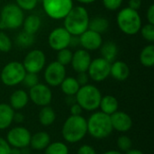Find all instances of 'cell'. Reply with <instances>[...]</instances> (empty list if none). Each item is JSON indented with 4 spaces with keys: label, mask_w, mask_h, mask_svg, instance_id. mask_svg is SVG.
<instances>
[{
    "label": "cell",
    "mask_w": 154,
    "mask_h": 154,
    "mask_svg": "<svg viewBox=\"0 0 154 154\" xmlns=\"http://www.w3.org/2000/svg\"><path fill=\"white\" fill-rule=\"evenodd\" d=\"M63 20V27L71 35L79 36L88 29L90 19L88 12L84 6L77 5L71 8Z\"/></svg>",
    "instance_id": "cell-1"
},
{
    "label": "cell",
    "mask_w": 154,
    "mask_h": 154,
    "mask_svg": "<svg viewBox=\"0 0 154 154\" xmlns=\"http://www.w3.org/2000/svg\"><path fill=\"white\" fill-rule=\"evenodd\" d=\"M61 134L67 143H79L88 134L87 119L82 116H70L64 122Z\"/></svg>",
    "instance_id": "cell-2"
},
{
    "label": "cell",
    "mask_w": 154,
    "mask_h": 154,
    "mask_svg": "<svg viewBox=\"0 0 154 154\" xmlns=\"http://www.w3.org/2000/svg\"><path fill=\"white\" fill-rule=\"evenodd\" d=\"M87 127L88 134L97 140L107 138L114 131L110 116L101 111L94 112L88 119H87Z\"/></svg>",
    "instance_id": "cell-3"
},
{
    "label": "cell",
    "mask_w": 154,
    "mask_h": 154,
    "mask_svg": "<svg viewBox=\"0 0 154 154\" xmlns=\"http://www.w3.org/2000/svg\"><path fill=\"white\" fill-rule=\"evenodd\" d=\"M116 23L120 31L126 35L137 34L142 27V18L138 11L128 6L118 12Z\"/></svg>",
    "instance_id": "cell-4"
},
{
    "label": "cell",
    "mask_w": 154,
    "mask_h": 154,
    "mask_svg": "<svg viewBox=\"0 0 154 154\" xmlns=\"http://www.w3.org/2000/svg\"><path fill=\"white\" fill-rule=\"evenodd\" d=\"M75 97L76 102L83 110L93 112L99 108L102 94L96 86L87 84L79 88Z\"/></svg>",
    "instance_id": "cell-5"
},
{
    "label": "cell",
    "mask_w": 154,
    "mask_h": 154,
    "mask_svg": "<svg viewBox=\"0 0 154 154\" xmlns=\"http://www.w3.org/2000/svg\"><path fill=\"white\" fill-rule=\"evenodd\" d=\"M23 11L16 4H7L0 13V29L15 30L23 25Z\"/></svg>",
    "instance_id": "cell-6"
},
{
    "label": "cell",
    "mask_w": 154,
    "mask_h": 154,
    "mask_svg": "<svg viewBox=\"0 0 154 154\" xmlns=\"http://www.w3.org/2000/svg\"><path fill=\"white\" fill-rule=\"evenodd\" d=\"M26 71L23 63L19 61H11L3 68L0 73V79L4 85L7 87H14L22 83Z\"/></svg>",
    "instance_id": "cell-7"
},
{
    "label": "cell",
    "mask_w": 154,
    "mask_h": 154,
    "mask_svg": "<svg viewBox=\"0 0 154 154\" xmlns=\"http://www.w3.org/2000/svg\"><path fill=\"white\" fill-rule=\"evenodd\" d=\"M46 14L53 20L64 19L74 6L73 0H42Z\"/></svg>",
    "instance_id": "cell-8"
},
{
    "label": "cell",
    "mask_w": 154,
    "mask_h": 154,
    "mask_svg": "<svg viewBox=\"0 0 154 154\" xmlns=\"http://www.w3.org/2000/svg\"><path fill=\"white\" fill-rule=\"evenodd\" d=\"M111 63L102 57L91 60L88 69V75L95 82H101L106 80L110 76Z\"/></svg>",
    "instance_id": "cell-9"
},
{
    "label": "cell",
    "mask_w": 154,
    "mask_h": 154,
    "mask_svg": "<svg viewBox=\"0 0 154 154\" xmlns=\"http://www.w3.org/2000/svg\"><path fill=\"white\" fill-rule=\"evenodd\" d=\"M30 131L23 126H15L9 130L6 134V142L12 148L23 149L28 147L31 140Z\"/></svg>",
    "instance_id": "cell-10"
},
{
    "label": "cell",
    "mask_w": 154,
    "mask_h": 154,
    "mask_svg": "<svg viewBox=\"0 0 154 154\" xmlns=\"http://www.w3.org/2000/svg\"><path fill=\"white\" fill-rule=\"evenodd\" d=\"M46 64L45 53L41 50H32L29 51L23 59V66L26 72L38 74L41 72Z\"/></svg>",
    "instance_id": "cell-11"
},
{
    "label": "cell",
    "mask_w": 154,
    "mask_h": 154,
    "mask_svg": "<svg viewBox=\"0 0 154 154\" xmlns=\"http://www.w3.org/2000/svg\"><path fill=\"white\" fill-rule=\"evenodd\" d=\"M29 99L38 106H49L52 100V92L48 85L38 83L34 87L31 88L28 93Z\"/></svg>",
    "instance_id": "cell-12"
},
{
    "label": "cell",
    "mask_w": 154,
    "mask_h": 154,
    "mask_svg": "<svg viewBox=\"0 0 154 154\" xmlns=\"http://www.w3.org/2000/svg\"><path fill=\"white\" fill-rule=\"evenodd\" d=\"M43 77L48 86L59 87L66 78V67L58 61H52L45 68Z\"/></svg>",
    "instance_id": "cell-13"
},
{
    "label": "cell",
    "mask_w": 154,
    "mask_h": 154,
    "mask_svg": "<svg viewBox=\"0 0 154 154\" xmlns=\"http://www.w3.org/2000/svg\"><path fill=\"white\" fill-rule=\"evenodd\" d=\"M71 34L64 27H57L53 29L48 37V43L54 51H60L69 46Z\"/></svg>",
    "instance_id": "cell-14"
},
{
    "label": "cell",
    "mask_w": 154,
    "mask_h": 154,
    "mask_svg": "<svg viewBox=\"0 0 154 154\" xmlns=\"http://www.w3.org/2000/svg\"><path fill=\"white\" fill-rule=\"evenodd\" d=\"M79 37L80 46H82V48L88 51H93L98 50L103 43L102 35L89 29L85 31Z\"/></svg>",
    "instance_id": "cell-15"
},
{
    "label": "cell",
    "mask_w": 154,
    "mask_h": 154,
    "mask_svg": "<svg viewBox=\"0 0 154 154\" xmlns=\"http://www.w3.org/2000/svg\"><path fill=\"white\" fill-rule=\"evenodd\" d=\"M91 60H91V55L89 51L84 49H79V50H77L75 52H73L70 64H71L72 69L77 73L87 72Z\"/></svg>",
    "instance_id": "cell-16"
},
{
    "label": "cell",
    "mask_w": 154,
    "mask_h": 154,
    "mask_svg": "<svg viewBox=\"0 0 154 154\" xmlns=\"http://www.w3.org/2000/svg\"><path fill=\"white\" fill-rule=\"evenodd\" d=\"M113 130L119 133H126L133 127V119L131 116L123 111H116L110 116Z\"/></svg>",
    "instance_id": "cell-17"
},
{
    "label": "cell",
    "mask_w": 154,
    "mask_h": 154,
    "mask_svg": "<svg viewBox=\"0 0 154 154\" xmlns=\"http://www.w3.org/2000/svg\"><path fill=\"white\" fill-rule=\"evenodd\" d=\"M130 68L125 61L115 60L111 63L110 76L117 81H125L129 78Z\"/></svg>",
    "instance_id": "cell-18"
},
{
    "label": "cell",
    "mask_w": 154,
    "mask_h": 154,
    "mask_svg": "<svg viewBox=\"0 0 154 154\" xmlns=\"http://www.w3.org/2000/svg\"><path fill=\"white\" fill-rule=\"evenodd\" d=\"M29 102L28 93L23 89L14 91L9 98V105L14 110H21L24 108Z\"/></svg>",
    "instance_id": "cell-19"
},
{
    "label": "cell",
    "mask_w": 154,
    "mask_h": 154,
    "mask_svg": "<svg viewBox=\"0 0 154 154\" xmlns=\"http://www.w3.org/2000/svg\"><path fill=\"white\" fill-rule=\"evenodd\" d=\"M51 143V136L46 132H37L31 136L29 146L35 151L45 150V148Z\"/></svg>",
    "instance_id": "cell-20"
},
{
    "label": "cell",
    "mask_w": 154,
    "mask_h": 154,
    "mask_svg": "<svg viewBox=\"0 0 154 154\" xmlns=\"http://www.w3.org/2000/svg\"><path fill=\"white\" fill-rule=\"evenodd\" d=\"M118 107H119V103L116 97L111 95H106L104 97L102 96L99 104V108L101 112L108 116H111L112 114H114L118 110Z\"/></svg>",
    "instance_id": "cell-21"
},
{
    "label": "cell",
    "mask_w": 154,
    "mask_h": 154,
    "mask_svg": "<svg viewBox=\"0 0 154 154\" xmlns=\"http://www.w3.org/2000/svg\"><path fill=\"white\" fill-rule=\"evenodd\" d=\"M14 110L9 104H0V130L7 129L13 123Z\"/></svg>",
    "instance_id": "cell-22"
},
{
    "label": "cell",
    "mask_w": 154,
    "mask_h": 154,
    "mask_svg": "<svg viewBox=\"0 0 154 154\" xmlns=\"http://www.w3.org/2000/svg\"><path fill=\"white\" fill-rule=\"evenodd\" d=\"M100 49V54L103 59L109 61L110 63L114 62L118 55V47L114 42H103Z\"/></svg>",
    "instance_id": "cell-23"
},
{
    "label": "cell",
    "mask_w": 154,
    "mask_h": 154,
    "mask_svg": "<svg viewBox=\"0 0 154 154\" xmlns=\"http://www.w3.org/2000/svg\"><path fill=\"white\" fill-rule=\"evenodd\" d=\"M41 25H42V20L36 14H30L26 16L23 23V31L32 35H34L40 30Z\"/></svg>",
    "instance_id": "cell-24"
},
{
    "label": "cell",
    "mask_w": 154,
    "mask_h": 154,
    "mask_svg": "<svg viewBox=\"0 0 154 154\" xmlns=\"http://www.w3.org/2000/svg\"><path fill=\"white\" fill-rule=\"evenodd\" d=\"M39 122L43 126H50L51 125L56 119V114L52 107L50 106H42L41 111L39 112Z\"/></svg>",
    "instance_id": "cell-25"
},
{
    "label": "cell",
    "mask_w": 154,
    "mask_h": 154,
    "mask_svg": "<svg viewBox=\"0 0 154 154\" xmlns=\"http://www.w3.org/2000/svg\"><path fill=\"white\" fill-rule=\"evenodd\" d=\"M60 86L66 96H75L80 88L76 78L73 77H66Z\"/></svg>",
    "instance_id": "cell-26"
},
{
    "label": "cell",
    "mask_w": 154,
    "mask_h": 154,
    "mask_svg": "<svg viewBox=\"0 0 154 154\" xmlns=\"http://www.w3.org/2000/svg\"><path fill=\"white\" fill-rule=\"evenodd\" d=\"M140 62L143 67L152 68L154 65V45L145 46L140 53Z\"/></svg>",
    "instance_id": "cell-27"
},
{
    "label": "cell",
    "mask_w": 154,
    "mask_h": 154,
    "mask_svg": "<svg viewBox=\"0 0 154 154\" xmlns=\"http://www.w3.org/2000/svg\"><path fill=\"white\" fill-rule=\"evenodd\" d=\"M108 28H109V22L106 18L97 16L89 20L88 29L91 31H94L101 34L103 32H106Z\"/></svg>",
    "instance_id": "cell-28"
},
{
    "label": "cell",
    "mask_w": 154,
    "mask_h": 154,
    "mask_svg": "<svg viewBox=\"0 0 154 154\" xmlns=\"http://www.w3.org/2000/svg\"><path fill=\"white\" fill-rule=\"evenodd\" d=\"M69 148L66 143L62 142H53L45 148L44 154H69Z\"/></svg>",
    "instance_id": "cell-29"
},
{
    "label": "cell",
    "mask_w": 154,
    "mask_h": 154,
    "mask_svg": "<svg viewBox=\"0 0 154 154\" xmlns=\"http://www.w3.org/2000/svg\"><path fill=\"white\" fill-rule=\"evenodd\" d=\"M34 42V35L24 31L21 32L15 38V43L21 48H29Z\"/></svg>",
    "instance_id": "cell-30"
},
{
    "label": "cell",
    "mask_w": 154,
    "mask_h": 154,
    "mask_svg": "<svg viewBox=\"0 0 154 154\" xmlns=\"http://www.w3.org/2000/svg\"><path fill=\"white\" fill-rule=\"evenodd\" d=\"M72 55H73V52L68 48L60 50L57 53V60L56 61H58L59 63H60L61 65L66 67L67 65L70 64Z\"/></svg>",
    "instance_id": "cell-31"
},
{
    "label": "cell",
    "mask_w": 154,
    "mask_h": 154,
    "mask_svg": "<svg viewBox=\"0 0 154 154\" xmlns=\"http://www.w3.org/2000/svg\"><path fill=\"white\" fill-rule=\"evenodd\" d=\"M116 144H117L118 149L121 152H126L127 151L131 150L132 147H133L132 139L129 136L125 135V134H122V135H120L117 138Z\"/></svg>",
    "instance_id": "cell-32"
},
{
    "label": "cell",
    "mask_w": 154,
    "mask_h": 154,
    "mask_svg": "<svg viewBox=\"0 0 154 154\" xmlns=\"http://www.w3.org/2000/svg\"><path fill=\"white\" fill-rule=\"evenodd\" d=\"M141 34L143 36V38L149 42H154V24L152 23H147L145 25H143V27H141Z\"/></svg>",
    "instance_id": "cell-33"
},
{
    "label": "cell",
    "mask_w": 154,
    "mask_h": 154,
    "mask_svg": "<svg viewBox=\"0 0 154 154\" xmlns=\"http://www.w3.org/2000/svg\"><path fill=\"white\" fill-rule=\"evenodd\" d=\"M12 41L9 36L3 31H0V51L8 52L12 49Z\"/></svg>",
    "instance_id": "cell-34"
},
{
    "label": "cell",
    "mask_w": 154,
    "mask_h": 154,
    "mask_svg": "<svg viewBox=\"0 0 154 154\" xmlns=\"http://www.w3.org/2000/svg\"><path fill=\"white\" fill-rule=\"evenodd\" d=\"M39 83V78H38V74L35 73H30V72H26L22 84L27 88H31L32 87H34L35 85H37Z\"/></svg>",
    "instance_id": "cell-35"
},
{
    "label": "cell",
    "mask_w": 154,
    "mask_h": 154,
    "mask_svg": "<svg viewBox=\"0 0 154 154\" xmlns=\"http://www.w3.org/2000/svg\"><path fill=\"white\" fill-rule=\"evenodd\" d=\"M15 2L23 11H32L38 4V0H15Z\"/></svg>",
    "instance_id": "cell-36"
},
{
    "label": "cell",
    "mask_w": 154,
    "mask_h": 154,
    "mask_svg": "<svg viewBox=\"0 0 154 154\" xmlns=\"http://www.w3.org/2000/svg\"><path fill=\"white\" fill-rule=\"evenodd\" d=\"M123 1L124 0H102L104 6L109 11L118 10L122 5Z\"/></svg>",
    "instance_id": "cell-37"
},
{
    "label": "cell",
    "mask_w": 154,
    "mask_h": 154,
    "mask_svg": "<svg viewBox=\"0 0 154 154\" xmlns=\"http://www.w3.org/2000/svg\"><path fill=\"white\" fill-rule=\"evenodd\" d=\"M77 154H97V152L91 145L83 144L79 148Z\"/></svg>",
    "instance_id": "cell-38"
},
{
    "label": "cell",
    "mask_w": 154,
    "mask_h": 154,
    "mask_svg": "<svg viewBox=\"0 0 154 154\" xmlns=\"http://www.w3.org/2000/svg\"><path fill=\"white\" fill-rule=\"evenodd\" d=\"M76 79L79 82V86L82 87V86H85V85L88 84L89 77L88 75V72H81V73H78V76L76 78Z\"/></svg>",
    "instance_id": "cell-39"
},
{
    "label": "cell",
    "mask_w": 154,
    "mask_h": 154,
    "mask_svg": "<svg viewBox=\"0 0 154 154\" xmlns=\"http://www.w3.org/2000/svg\"><path fill=\"white\" fill-rule=\"evenodd\" d=\"M10 149L11 147L6 142V140L0 137V154H9Z\"/></svg>",
    "instance_id": "cell-40"
},
{
    "label": "cell",
    "mask_w": 154,
    "mask_h": 154,
    "mask_svg": "<svg viewBox=\"0 0 154 154\" xmlns=\"http://www.w3.org/2000/svg\"><path fill=\"white\" fill-rule=\"evenodd\" d=\"M82 111H83V109L81 108V106L78 103H75V104L70 106V114H71V116H81Z\"/></svg>",
    "instance_id": "cell-41"
},
{
    "label": "cell",
    "mask_w": 154,
    "mask_h": 154,
    "mask_svg": "<svg viewBox=\"0 0 154 154\" xmlns=\"http://www.w3.org/2000/svg\"><path fill=\"white\" fill-rule=\"evenodd\" d=\"M146 18L149 23L154 24V5H151L146 12Z\"/></svg>",
    "instance_id": "cell-42"
},
{
    "label": "cell",
    "mask_w": 154,
    "mask_h": 154,
    "mask_svg": "<svg viewBox=\"0 0 154 154\" xmlns=\"http://www.w3.org/2000/svg\"><path fill=\"white\" fill-rule=\"evenodd\" d=\"M142 6V0H129L128 7L138 11Z\"/></svg>",
    "instance_id": "cell-43"
},
{
    "label": "cell",
    "mask_w": 154,
    "mask_h": 154,
    "mask_svg": "<svg viewBox=\"0 0 154 154\" xmlns=\"http://www.w3.org/2000/svg\"><path fill=\"white\" fill-rule=\"evenodd\" d=\"M80 45V42H79V36H75V35H71L70 37V41H69V46L70 47H77Z\"/></svg>",
    "instance_id": "cell-44"
},
{
    "label": "cell",
    "mask_w": 154,
    "mask_h": 154,
    "mask_svg": "<svg viewBox=\"0 0 154 154\" xmlns=\"http://www.w3.org/2000/svg\"><path fill=\"white\" fill-rule=\"evenodd\" d=\"M24 121V116L22 114V113H15L14 112V119H13V122H15L17 124H20V123H23Z\"/></svg>",
    "instance_id": "cell-45"
},
{
    "label": "cell",
    "mask_w": 154,
    "mask_h": 154,
    "mask_svg": "<svg viewBox=\"0 0 154 154\" xmlns=\"http://www.w3.org/2000/svg\"><path fill=\"white\" fill-rule=\"evenodd\" d=\"M66 103L68 104V105H69V106H71V105H73V104H75V103H77L76 102V97H75V96H66Z\"/></svg>",
    "instance_id": "cell-46"
},
{
    "label": "cell",
    "mask_w": 154,
    "mask_h": 154,
    "mask_svg": "<svg viewBox=\"0 0 154 154\" xmlns=\"http://www.w3.org/2000/svg\"><path fill=\"white\" fill-rule=\"evenodd\" d=\"M125 154H144L142 151L140 150H136V149H131L129 151H127Z\"/></svg>",
    "instance_id": "cell-47"
},
{
    "label": "cell",
    "mask_w": 154,
    "mask_h": 154,
    "mask_svg": "<svg viewBox=\"0 0 154 154\" xmlns=\"http://www.w3.org/2000/svg\"><path fill=\"white\" fill-rule=\"evenodd\" d=\"M9 154H23V153H22L21 149H18V148H11V149H10V152H9Z\"/></svg>",
    "instance_id": "cell-48"
},
{
    "label": "cell",
    "mask_w": 154,
    "mask_h": 154,
    "mask_svg": "<svg viewBox=\"0 0 154 154\" xmlns=\"http://www.w3.org/2000/svg\"><path fill=\"white\" fill-rule=\"evenodd\" d=\"M76 1L80 3V4H83V5H89V4L96 2L97 0H76Z\"/></svg>",
    "instance_id": "cell-49"
},
{
    "label": "cell",
    "mask_w": 154,
    "mask_h": 154,
    "mask_svg": "<svg viewBox=\"0 0 154 154\" xmlns=\"http://www.w3.org/2000/svg\"><path fill=\"white\" fill-rule=\"evenodd\" d=\"M102 154H122V153H121V152L116 151V150H110V151L105 152L104 153H102Z\"/></svg>",
    "instance_id": "cell-50"
},
{
    "label": "cell",
    "mask_w": 154,
    "mask_h": 154,
    "mask_svg": "<svg viewBox=\"0 0 154 154\" xmlns=\"http://www.w3.org/2000/svg\"><path fill=\"white\" fill-rule=\"evenodd\" d=\"M0 5H1V0H0Z\"/></svg>",
    "instance_id": "cell-51"
},
{
    "label": "cell",
    "mask_w": 154,
    "mask_h": 154,
    "mask_svg": "<svg viewBox=\"0 0 154 154\" xmlns=\"http://www.w3.org/2000/svg\"><path fill=\"white\" fill-rule=\"evenodd\" d=\"M38 1H42V0H38Z\"/></svg>",
    "instance_id": "cell-52"
}]
</instances>
